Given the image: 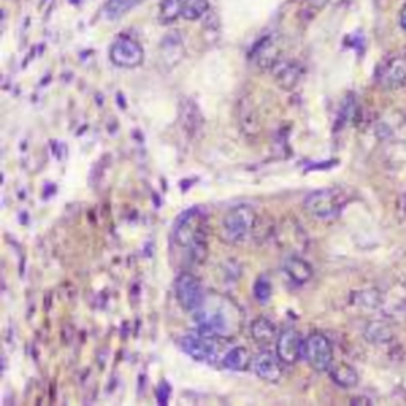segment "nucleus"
Segmentation results:
<instances>
[{"instance_id": "obj_1", "label": "nucleus", "mask_w": 406, "mask_h": 406, "mask_svg": "<svg viewBox=\"0 0 406 406\" xmlns=\"http://www.w3.org/2000/svg\"><path fill=\"white\" fill-rule=\"evenodd\" d=\"M173 245L184 251L187 262L197 263L207 257V218L199 208L178 216L172 234Z\"/></svg>"}, {"instance_id": "obj_2", "label": "nucleus", "mask_w": 406, "mask_h": 406, "mask_svg": "<svg viewBox=\"0 0 406 406\" xmlns=\"http://www.w3.org/2000/svg\"><path fill=\"white\" fill-rule=\"evenodd\" d=\"M257 214L250 205H236L225 213L223 219V238L230 245L243 243L254 234Z\"/></svg>"}, {"instance_id": "obj_3", "label": "nucleus", "mask_w": 406, "mask_h": 406, "mask_svg": "<svg viewBox=\"0 0 406 406\" xmlns=\"http://www.w3.org/2000/svg\"><path fill=\"white\" fill-rule=\"evenodd\" d=\"M221 336L207 335L202 332L197 334L184 335L179 340V347L186 352L194 361L205 363H218L223 361L225 351H223V345L219 343Z\"/></svg>"}, {"instance_id": "obj_4", "label": "nucleus", "mask_w": 406, "mask_h": 406, "mask_svg": "<svg viewBox=\"0 0 406 406\" xmlns=\"http://www.w3.org/2000/svg\"><path fill=\"white\" fill-rule=\"evenodd\" d=\"M343 202L341 195L334 189H318L309 192L303 200V208L311 218L318 221L335 219L341 213Z\"/></svg>"}, {"instance_id": "obj_5", "label": "nucleus", "mask_w": 406, "mask_h": 406, "mask_svg": "<svg viewBox=\"0 0 406 406\" xmlns=\"http://www.w3.org/2000/svg\"><path fill=\"white\" fill-rule=\"evenodd\" d=\"M303 357L316 372H329L334 365V346L321 332H313L303 340Z\"/></svg>"}, {"instance_id": "obj_6", "label": "nucleus", "mask_w": 406, "mask_h": 406, "mask_svg": "<svg viewBox=\"0 0 406 406\" xmlns=\"http://www.w3.org/2000/svg\"><path fill=\"white\" fill-rule=\"evenodd\" d=\"M175 294L181 308L187 311V313H195V311L202 307L205 298H207L202 283L199 281L197 276H194L189 272H183L176 278Z\"/></svg>"}, {"instance_id": "obj_7", "label": "nucleus", "mask_w": 406, "mask_h": 406, "mask_svg": "<svg viewBox=\"0 0 406 406\" xmlns=\"http://www.w3.org/2000/svg\"><path fill=\"white\" fill-rule=\"evenodd\" d=\"M195 323H197L199 332L207 335L223 336L229 332V319L227 313L216 305L207 303V298L202 307L195 311Z\"/></svg>"}, {"instance_id": "obj_8", "label": "nucleus", "mask_w": 406, "mask_h": 406, "mask_svg": "<svg viewBox=\"0 0 406 406\" xmlns=\"http://www.w3.org/2000/svg\"><path fill=\"white\" fill-rule=\"evenodd\" d=\"M110 59L116 67L135 68L143 64L145 51L139 41L129 37H119L110 46Z\"/></svg>"}, {"instance_id": "obj_9", "label": "nucleus", "mask_w": 406, "mask_h": 406, "mask_svg": "<svg viewBox=\"0 0 406 406\" xmlns=\"http://www.w3.org/2000/svg\"><path fill=\"white\" fill-rule=\"evenodd\" d=\"M376 83L383 89L395 91L406 86V54H395L379 65Z\"/></svg>"}, {"instance_id": "obj_10", "label": "nucleus", "mask_w": 406, "mask_h": 406, "mask_svg": "<svg viewBox=\"0 0 406 406\" xmlns=\"http://www.w3.org/2000/svg\"><path fill=\"white\" fill-rule=\"evenodd\" d=\"M284 362L279 358L276 352H272L268 349L261 351L259 354L252 361V370L261 378L262 381L276 384L283 379L284 374Z\"/></svg>"}, {"instance_id": "obj_11", "label": "nucleus", "mask_w": 406, "mask_h": 406, "mask_svg": "<svg viewBox=\"0 0 406 406\" xmlns=\"http://www.w3.org/2000/svg\"><path fill=\"white\" fill-rule=\"evenodd\" d=\"M276 354L284 362V365H294L303 357V340L295 329H286L278 334Z\"/></svg>"}, {"instance_id": "obj_12", "label": "nucleus", "mask_w": 406, "mask_h": 406, "mask_svg": "<svg viewBox=\"0 0 406 406\" xmlns=\"http://www.w3.org/2000/svg\"><path fill=\"white\" fill-rule=\"evenodd\" d=\"M273 78L279 88H283L284 91H291L297 86L302 77V67L298 65V62L295 61H281L279 59L272 68Z\"/></svg>"}, {"instance_id": "obj_13", "label": "nucleus", "mask_w": 406, "mask_h": 406, "mask_svg": "<svg viewBox=\"0 0 406 406\" xmlns=\"http://www.w3.org/2000/svg\"><path fill=\"white\" fill-rule=\"evenodd\" d=\"M283 270L286 273V276L291 279L294 284H298V286L308 283L309 279L313 278V267H311V263L298 256L287 257V259L284 261Z\"/></svg>"}, {"instance_id": "obj_14", "label": "nucleus", "mask_w": 406, "mask_h": 406, "mask_svg": "<svg viewBox=\"0 0 406 406\" xmlns=\"http://www.w3.org/2000/svg\"><path fill=\"white\" fill-rule=\"evenodd\" d=\"M252 361L254 358H252L247 347L234 346L225 351L223 361H221V365L230 372H246L252 365Z\"/></svg>"}, {"instance_id": "obj_15", "label": "nucleus", "mask_w": 406, "mask_h": 406, "mask_svg": "<svg viewBox=\"0 0 406 406\" xmlns=\"http://www.w3.org/2000/svg\"><path fill=\"white\" fill-rule=\"evenodd\" d=\"M251 336L261 345H268L278 338V329L272 319L259 316L251 323Z\"/></svg>"}, {"instance_id": "obj_16", "label": "nucleus", "mask_w": 406, "mask_h": 406, "mask_svg": "<svg viewBox=\"0 0 406 406\" xmlns=\"http://www.w3.org/2000/svg\"><path fill=\"white\" fill-rule=\"evenodd\" d=\"M329 374H330L332 381H334L335 384H338L340 387H345V389L354 387V386H357V383H358L357 372L345 362L334 363V365L330 367Z\"/></svg>"}, {"instance_id": "obj_17", "label": "nucleus", "mask_w": 406, "mask_h": 406, "mask_svg": "<svg viewBox=\"0 0 406 406\" xmlns=\"http://www.w3.org/2000/svg\"><path fill=\"white\" fill-rule=\"evenodd\" d=\"M365 338L372 343V345H386L392 340V330L386 323L376 321V323H370L365 329Z\"/></svg>"}, {"instance_id": "obj_18", "label": "nucleus", "mask_w": 406, "mask_h": 406, "mask_svg": "<svg viewBox=\"0 0 406 406\" xmlns=\"http://www.w3.org/2000/svg\"><path fill=\"white\" fill-rule=\"evenodd\" d=\"M143 2L145 0H108L103 8V13L108 19H118Z\"/></svg>"}, {"instance_id": "obj_19", "label": "nucleus", "mask_w": 406, "mask_h": 406, "mask_svg": "<svg viewBox=\"0 0 406 406\" xmlns=\"http://www.w3.org/2000/svg\"><path fill=\"white\" fill-rule=\"evenodd\" d=\"M186 0H162L161 3V18L165 23H173L178 18H183Z\"/></svg>"}, {"instance_id": "obj_20", "label": "nucleus", "mask_w": 406, "mask_h": 406, "mask_svg": "<svg viewBox=\"0 0 406 406\" xmlns=\"http://www.w3.org/2000/svg\"><path fill=\"white\" fill-rule=\"evenodd\" d=\"M208 10L207 0H186V7H184L183 18L187 21H195L202 18Z\"/></svg>"}, {"instance_id": "obj_21", "label": "nucleus", "mask_w": 406, "mask_h": 406, "mask_svg": "<svg viewBox=\"0 0 406 406\" xmlns=\"http://www.w3.org/2000/svg\"><path fill=\"white\" fill-rule=\"evenodd\" d=\"M272 291L273 287H272L270 278L268 276L257 278V281L254 283V297L257 298V302L267 303L272 297Z\"/></svg>"}, {"instance_id": "obj_22", "label": "nucleus", "mask_w": 406, "mask_h": 406, "mask_svg": "<svg viewBox=\"0 0 406 406\" xmlns=\"http://www.w3.org/2000/svg\"><path fill=\"white\" fill-rule=\"evenodd\" d=\"M400 26H402L403 30L406 32V3H405V7L402 8V12H400Z\"/></svg>"}, {"instance_id": "obj_23", "label": "nucleus", "mask_w": 406, "mask_h": 406, "mask_svg": "<svg viewBox=\"0 0 406 406\" xmlns=\"http://www.w3.org/2000/svg\"><path fill=\"white\" fill-rule=\"evenodd\" d=\"M308 2H309V5H313L314 8H321L327 3V0H308Z\"/></svg>"}]
</instances>
